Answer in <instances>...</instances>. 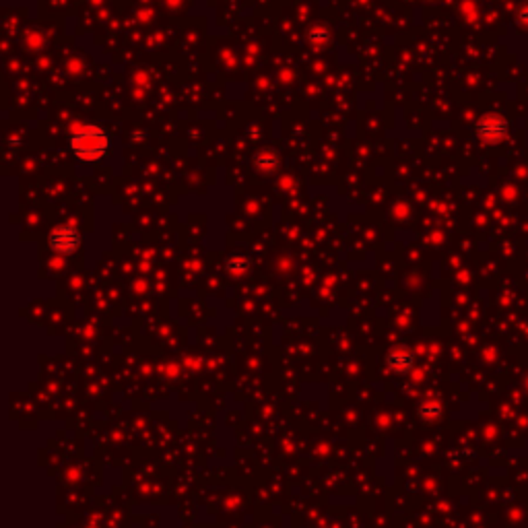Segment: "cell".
<instances>
[{
    "instance_id": "6da1fadb",
    "label": "cell",
    "mask_w": 528,
    "mask_h": 528,
    "mask_svg": "<svg viewBox=\"0 0 528 528\" xmlns=\"http://www.w3.org/2000/svg\"><path fill=\"white\" fill-rule=\"evenodd\" d=\"M69 147L79 161L95 163L111 151V136L100 124H83L71 134Z\"/></svg>"
},
{
    "instance_id": "7a4b0ae2",
    "label": "cell",
    "mask_w": 528,
    "mask_h": 528,
    "mask_svg": "<svg viewBox=\"0 0 528 528\" xmlns=\"http://www.w3.org/2000/svg\"><path fill=\"white\" fill-rule=\"evenodd\" d=\"M81 244H83L81 231L73 223L56 225L50 231V235H48V248L54 254H58V256H73V254H77Z\"/></svg>"
},
{
    "instance_id": "3957f363",
    "label": "cell",
    "mask_w": 528,
    "mask_h": 528,
    "mask_svg": "<svg viewBox=\"0 0 528 528\" xmlns=\"http://www.w3.org/2000/svg\"><path fill=\"white\" fill-rule=\"evenodd\" d=\"M510 132V122L504 116L498 113H487L481 116L475 124V134L487 145H498L502 143Z\"/></svg>"
},
{
    "instance_id": "277c9868",
    "label": "cell",
    "mask_w": 528,
    "mask_h": 528,
    "mask_svg": "<svg viewBox=\"0 0 528 528\" xmlns=\"http://www.w3.org/2000/svg\"><path fill=\"white\" fill-rule=\"evenodd\" d=\"M386 365L390 372L394 374H409L415 365V355L409 351V349H392L388 355H386Z\"/></svg>"
},
{
    "instance_id": "5b68a950",
    "label": "cell",
    "mask_w": 528,
    "mask_h": 528,
    "mask_svg": "<svg viewBox=\"0 0 528 528\" xmlns=\"http://www.w3.org/2000/svg\"><path fill=\"white\" fill-rule=\"evenodd\" d=\"M279 167H281V157H279L277 151L264 149V151H260V153L254 155V170H256L258 174H262V176H273V174L279 172Z\"/></svg>"
},
{
    "instance_id": "8992f818",
    "label": "cell",
    "mask_w": 528,
    "mask_h": 528,
    "mask_svg": "<svg viewBox=\"0 0 528 528\" xmlns=\"http://www.w3.org/2000/svg\"><path fill=\"white\" fill-rule=\"evenodd\" d=\"M250 271V258L242 254H233L225 260V273L229 277H244Z\"/></svg>"
},
{
    "instance_id": "52a82bcc",
    "label": "cell",
    "mask_w": 528,
    "mask_h": 528,
    "mask_svg": "<svg viewBox=\"0 0 528 528\" xmlns=\"http://www.w3.org/2000/svg\"><path fill=\"white\" fill-rule=\"evenodd\" d=\"M441 411H444V409H441V403L435 401V399H425L421 405H419V409H417L419 419H423V421L427 423L439 419V417H441Z\"/></svg>"
},
{
    "instance_id": "ba28073f",
    "label": "cell",
    "mask_w": 528,
    "mask_h": 528,
    "mask_svg": "<svg viewBox=\"0 0 528 528\" xmlns=\"http://www.w3.org/2000/svg\"><path fill=\"white\" fill-rule=\"evenodd\" d=\"M308 42L312 46H326L330 42V31L324 27V25H314L310 31H308Z\"/></svg>"
},
{
    "instance_id": "9c48e42d",
    "label": "cell",
    "mask_w": 528,
    "mask_h": 528,
    "mask_svg": "<svg viewBox=\"0 0 528 528\" xmlns=\"http://www.w3.org/2000/svg\"><path fill=\"white\" fill-rule=\"evenodd\" d=\"M516 17H518V21H520L522 25H527L528 27V6H522V8L518 10V15H516Z\"/></svg>"
},
{
    "instance_id": "30bf717a",
    "label": "cell",
    "mask_w": 528,
    "mask_h": 528,
    "mask_svg": "<svg viewBox=\"0 0 528 528\" xmlns=\"http://www.w3.org/2000/svg\"><path fill=\"white\" fill-rule=\"evenodd\" d=\"M525 386H527V390H528V378H527V382H525Z\"/></svg>"
}]
</instances>
